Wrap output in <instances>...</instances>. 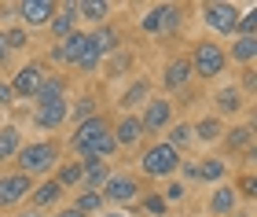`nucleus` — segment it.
<instances>
[{
	"mask_svg": "<svg viewBox=\"0 0 257 217\" xmlns=\"http://www.w3.org/2000/svg\"><path fill=\"white\" fill-rule=\"evenodd\" d=\"M15 158H19V169L22 173H44V169H52L55 162H59V147L55 144H26V147H19L15 151Z\"/></svg>",
	"mask_w": 257,
	"mask_h": 217,
	"instance_id": "f257e3e1",
	"label": "nucleus"
},
{
	"mask_svg": "<svg viewBox=\"0 0 257 217\" xmlns=\"http://www.w3.org/2000/svg\"><path fill=\"white\" fill-rule=\"evenodd\" d=\"M63 55L66 63H74L77 70H96L103 55L96 52V44H92V37H85V33H70L66 44H63Z\"/></svg>",
	"mask_w": 257,
	"mask_h": 217,
	"instance_id": "f03ea898",
	"label": "nucleus"
},
{
	"mask_svg": "<svg viewBox=\"0 0 257 217\" xmlns=\"http://www.w3.org/2000/svg\"><path fill=\"white\" fill-rule=\"evenodd\" d=\"M140 166H144V173H151V177H169V173H177V166H180V151L169 147V144H155L144 155Z\"/></svg>",
	"mask_w": 257,
	"mask_h": 217,
	"instance_id": "7ed1b4c3",
	"label": "nucleus"
},
{
	"mask_svg": "<svg viewBox=\"0 0 257 217\" xmlns=\"http://www.w3.org/2000/svg\"><path fill=\"white\" fill-rule=\"evenodd\" d=\"M224 63H228V55L217 48V44H209V41H202V44H195V55H191V70L195 74H202V77H217L220 70H224Z\"/></svg>",
	"mask_w": 257,
	"mask_h": 217,
	"instance_id": "20e7f679",
	"label": "nucleus"
},
{
	"mask_svg": "<svg viewBox=\"0 0 257 217\" xmlns=\"http://www.w3.org/2000/svg\"><path fill=\"white\" fill-rule=\"evenodd\" d=\"M202 19H206V26H213L217 33H231L239 26V11L231 4H206L202 8Z\"/></svg>",
	"mask_w": 257,
	"mask_h": 217,
	"instance_id": "39448f33",
	"label": "nucleus"
},
{
	"mask_svg": "<svg viewBox=\"0 0 257 217\" xmlns=\"http://www.w3.org/2000/svg\"><path fill=\"white\" fill-rule=\"evenodd\" d=\"M26 191H33V184H30L26 173L0 177V206H15L19 199H26Z\"/></svg>",
	"mask_w": 257,
	"mask_h": 217,
	"instance_id": "423d86ee",
	"label": "nucleus"
},
{
	"mask_svg": "<svg viewBox=\"0 0 257 217\" xmlns=\"http://www.w3.org/2000/svg\"><path fill=\"white\" fill-rule=\"evenodd\" d=\"M103 133H107V122H103V118H85L77 125V133H74V151L77 155H88V147L96 144Z\"/></svg>",
	"mask_w": 257,
	"mask_h": 217,
	"instance_id": "0eeeda50",
	"label": "nucleus"
},
{
	"mask_svg": "<svg viewBox=\"0 0 257 217\" xmlns=\"http://www.w3.org/2000/svg\"><path fill=\"white\" fill-rule=\"evenodd\" d=\"M41 81H44L41 66H37V63H30V66H22V70L15 74V81H11V92H15V96H37Z\"/></svg>",
	"mask_w": 257,
	"mask_h": 217,
	"instance_id": "6e6552de",
	"label": "nucleus"
},
{
	"mask_svg": "<svg viewBox=\"0 0 257 217\" xmlns=\"http://www.w3.org/2000/svg\"><path fill=\"white\" fill-rule=\"evenodd\" d=\"M136 191H140V184L133 177H107V184H103V195L107 199H114V202H128V199H136Z\"/></svg>",
	"mask_w": 257,
	"mask_h": 217,
	"instance_id": "1a4fd4ad",
	"label": "nucleus"
},
{
	"mask_svg": "<svg viewBox=\"0 0 257 217\" xmlns=\"http://www.w3.org/2000/svg\"><path fill=\"white\" fill-rule=\"evenodd\" d=\"M19 15L26 26H41V22H48L55 15V4H48V0H26V4H19Z\"/></svg>",
	"mask_w": 257,
	"mask_h": 217,
	"instance_id": "9d476101",
	"label": "nucleus"
},
{
	"mask_svg": "<svg viewBox=\"0 0 257 217\" xmlns=\"http://www.w3.org/2000/svg\"><path fill=\"white\" fill-rule=\"evenodd\" d=\"M66 114H70V107L63 103V99H55V103H41L37 107V125H41V129H55V125L66 122Z\"/></svg>",
	"mask_w": 257,
	"mask_h": 217,
	"instance_id": "9b49d317",
	"label": "nucleus"
},
{
	"mask_svg": "<svg viewBox=\"0 0 257 217\" xmlns=\"http://www.w3.org/2000/svg\"><path fill=\"white\" fill-rule=\"evenodd\" d=\"M169 103L166 99H151L147 103V111H144V118H140V125H144V129H162V125L169 122Z\"/></svg>",
	"mask_w": 257,
	"mask_h": 217,
	"instance_id": "f8f14e48",
	"label": "nucleus"
},
{
	"mask_svg": "<svg viewBox=\"0 0 257 217\" xmlns=\"http://www.w3.org/2000/svg\"><path fill=\"white\" fill-rule=\"evenodd\" d=\"M74 22H77V4H66L63 15L52 19V33L55 37H70V33H74Z\"/></svg>",
	"mask_w": 257,
	"mask_h": 217,
	"instance_id": "ddd939ff",
	"label": "nucleus"
},
{
	"mask_svg": "<svg viewBox=\"0 0 257 217\" xmlns=\"http://www.w3.org/2000/svg\"><path fill=\"white\" fill-rule=\"evenodd\" d=\"M19 147H22L19 129H15V125H0V162H4V158H11Z\"/></svg>",
	"mask_w": 257,
	"mask_h": 217,
	"instance_id": "4468645a",
	"label": "nucleus"
},
{
	"mask_svg": "<svg viewBox=\"0 0 257 217\" xmlns=\"http://www.w3.org/2000/svg\"><path fill=\"white\" fill-rule=\"evenodd\" d=\"M140 133H144V125H140V118H125L121 125H118V129H114V140H118V147L125 144H136L140 140Z\"/></svg>",
	"mask_w": 257,
	"mask_h": 217,
	"instance_id": "2eb2a0df",
	"label": "nucleus"
},
{
	"mask_svg": "<svg viewBox=\"0 0 257 217\" xmlns=\"http://www.w3.org/2000/svg\"><path fill=\"white\" fill-rule=\"evenodd\" d=\"M188 74H191L188 59H173V63L166 66V85H169V88H184V81H188Z\"/></svg>",
	"mask_w": 257,
	"mask_h": 217,
	"instance_id": "dca6fc26",
	"label": "nucleus"
},
{
	"mask_svg": "<svg viewBox=\"0 0 257 217\" xmlns=\"http://www.w3.org/2000/svg\"><path fill=\"white\" fill-rule=\"evenodd\" d=\"M81 177H85V191H96V188H103V184H107V177H110V169L107 166H103V162H92V166H85V173H81Z\"/></svg>",
	"mask_w": 257,
	"mask_h": 217,
	"instance_id": "f3484780",
	"label": "nucleus"
},
{
	"mask_svg": "<svg viewBox=\"0 0 257 217\" xmlns=\"http://www.w3.org/2000/svg\"><path fill=\"white\" fill-rule=\"evenodd\" d=\"M209 210H213V213H231V210H235V191H231V188H217L213 199H209Z\"/></svg>",
	"mask_w": 257,
	"mask_h": 217,
	"instance_id": "a211bd4d",
	"label": "nucleus"
},
{
	"mask_svg": "<svg viewBox=\"0 0 257 217\" xmlns=\"http://www.w3.org/2000/svg\"><path fill=\"white\" fill-rule=\"evenodd\" d=\"M59 195H63V184H59V180H44V184L37 188V195H33V202H37V206H52Z\"/></svg>",
	"mask_w": 257,
	"mask_h": 217,
	"instance_id": "6ab92c4d",
	"label": "nucleus"
},
{
	"mask_svg": "<svg viewBox=\"0 0 257 217\" xmlns=\"http://www.w3.org/2000/svg\"><path fill=\"white\" fill-rule=\"evenodd\" d=\"M37 99H41V103H55V99H63V81H59V77H44L41 88H37Z\"/></svg>",
	"mask_w": 257,
	"mask_h": 217,
	"instance_id": "aec40b11",
	"label": "nucleus"
},
{
	"mask_svg": "<svg viewBox=\"0 0 257 217\" xmlns=\"http://www.w3.org/2000/svg\"><path fill=\"white\" fill-rule=\"evenodd\" d=\"M92 44H96L99 55L118 52V33H114V30H99V33H92Z\"/></svg>",
	"mask_w": 257,
	"mask_h": 217,
	"instance_id": "412c9836",
	"label": "nucleus"
},
{
	"mask_svg": "<svg viewBox=\"0 0 257 217\" xmlns=\"http://www.w3.org/2000/svg\"><path fill=\"white\" fill-rule=\"evenodd\" d=\"M107 4L103 0H85V4H77V15H85V19H92V22H103L107 19Z\"/></svg>",
	"mask_w": 257,
	"mask_h": 217,
	"instance_id": "4be33fe9",
	"label": "nucleus"
},
{
	"mask_svg": "<svg viewBox=\"0 0 257 217\" xmlns=\"http://www.w3.org/2000/svg\"><path fill=\"white\" fill-rule=\"evenodd\" d=\"M99 206H103V195H99V191H81V195H77V206H74V210H77L81 217H85V213H96Z\"/></svg>",
	"mask_w": 257,
	"mask_h": 217,
	"instance_id": "5701e85b",
	"label": "nucleus"
},
{
	"mask_svg": "<svg viewBox=\"0 0 257 217\" xmlns=\"http://www.w3.org/2000/svg\"><path fill=\"white\" fill-rule=\"evenodd\" d=\"M253 55H257V41H253V37H239V41H235V48H231V59L250 63Z\"/></svg>",
	"mask_w": 257,
	"mask_h": 217,
	"instance_id": "b1692460",
	"label": "nucleus"
},
{
	"mask_svg": "<svg viewBox=\"0 0 257 217\" xmlns=\"http://www.w3.org/2000/svg\"><path fill=\"white\" fill-rule=\"evenodd\" d=\"M220 177H224V162L220 158H206L198 166V180H220Z\"/></svg>",
	"mask_w": 257,
	"mask_h": 217,
	"instance_id": "393cba45",
	"label": "nucleus"
},
{
	"mask_svg": "<svg viewBox=\"0 0 257 217\" xmlns=\"http://www.w3.org/2000/svg\"><path fill=\"white\" fill-rule=\"evenodd\" d=\"M191 133L198 136V140H217V136H220V122H217V118H202Z\"/></svg>",
	"mask_w": 257,
	"mask_h": 217,
	"instance_id": "a878e982",
	"label": "nucleus"
},
{
	"mask_svg": "<svg viewBox=\"0 0 257 217\" xmlns=\"http://www.w3.org/2000/svg\"><path fill=\"white\" fill-rule=\"evenodd\" d=\"M217 107H220V111H224V114H235V111L242 107V96L235 92V88H224V92H220V96H217Z\"/></svg>",
	"mask_w": 257,
	"mask_h": 217,
	"instance_id": "bb28decb",
	"label": "nucleus"
},
{
	"mask_svg": "<svg viewBox=\"0 0 257 217\" xmlns=\"http://www.w3.org/2000/svg\"><path fill=\"white\" fill-rule=\"evenodd\" d=\"M144 96H147V81H136V85H133V88H128V92L121 96V107H136Z\"/></svg>",
	"mask_w": 257,
	"mask_h": 217,
	"instance_id": "cd10ccee",
	"label": "nucleus"
},
{
	"mask_svg": "<svg viewBox=\"0 0 257 217\" xmlns=\"http://www.w3.org/2000/svg\"><path fill=\"white\" fill-rule=\"evenodd\" d=\"M177 22H180V8H162V22H158V30H162V33L177 30Z\"/></svg>",
	"mask_w": 257,
	"mask_h": 217,
	"instance_id": "c85d7f7f",
	"label": "nucleus"
},
{
	"mask_svg": "<svg viewBox=\"0 0 257 217\" xmlns=\"http://www.w3.org/2000/svg\"><path fill=\"white\" fill-rule=\"evenodd\" d=\"M191 125H177V129L169 133V147H184V144H191Z\"/></svg>",
	"mask_w": 257,
	"mask_h": 217,
	"instance_id": "c756f323",
	"label": "nucleus"
},
{
	"mask_svg": "<svg viewBox=\"0 0 257 217\" xmlns=\"http://www.w3.org/2000/svg\"><path fill=\"white\" fill-rule=\"evenodd\" d=\"M81 173H85V166H81V162L66 166L63 173H59V184H63V188H66V184H77V180H81Z\"/></svg>",
	"mask_w": 257,
	"mask_h": 217,
	"instance_id": "7c9ffc66",
	"label": "nucleus"
},
{
	"mask_svg": "<svg viewBox=\"0 0 257 217\" xmlns=\"http://www.w3.org/2000/svg\"><path fill=\"white\" fill-rule=\"evenodd\" d=\"M250 136H253V129H250V125H242V129H231L228 144H231V147H246V144H250Z\"/></svg>",
	"mask_w": 257,
	"mask_h": 217,
	"instance_id": "2f4dec72",
	"label": "nucleus"
},
{
	"mask_svg": "<svg viewBox=\"0 0 257 217\" xmlns=\"http://www.w3.org/2000/svg\"><path fill=\"white\" fill-rule=\"evenodd\" d=\"M4 44H8V48H26V30H8Z\"/></svg>",
	"mask_w": 257,
	"mask_h": 217,
	"instance_id": "473e14b6",
	"label": "nucleus"
},
{
	"mask_svg": "<svg viewBox=\"0 0 257 217\" xmlns=\"http://www.w3.org/2000/svg\"><path fill=\"white\" fill-rule=\"evenodd\" d=\"M158 22H162V8H155V11H147V15H144V30L147 33H158Z\"/></svg>",
	"mask_w": 257,
	"mask_h": 217,
	"instance_id": "72a5a7b5",
	"label": "nucleus"
},
{
	"mask_svg": "<svg viewBox=\"0 0 257 217\" xmlns=\"http://www.w3.org/2000/svg\"><path fill=\"white\" fill-rule=\"evenodd\" d=\"M92 111H96V103H92L88 96H85V99H77V107H74V114H77L81 122H85V118H92Z\"/></svg>",
	"mask_w": 257,
	"mask_h": 217,
	"instance_id": "f704fd0d",
	"label": "nucleus"
},
{
	"mask_svg": "<svg viewBox=\"0 0 257 217\" xmlns=\"http://www.w3.org/2000/svg\"><path fill=\"white\" fill-rule=\"evenodd\" d=\"M144 210H147V213H166V199L147 195V199H144Z\"/></svg>",
	"mask_w": 257,
	"mask_h": 217,
	"instance_id": "c9c22d12",
	"label": "nucleus"
},
{
	"mask_svg": "<svg viewBox=\"0 0 257 217\" xmlns=\"http://www.w3.org/2000/svg\"><path fill=\"white\" fill-rule=\"evenodd\" d=\"M253 26H257V19H253V15H242L235 30H242V37H253Z\"/></svg>",
	"mask_w": 257,
	"mask_h": 217,
	"instance_id": "e433bc0d",
	"label": "nucleus"
},
{
	"mask_svg": "<svg viewBox=\"0 0 257 217\" xmlns=\"http://www.w3.org/2000/svg\"><path fill=\"white\" fill-rule=\"evenodd\" d=\"M184 195H188L184 184H169V188H166V199H169V202H177V199H184Z\"/></svg>",
	"mask_w": 257,
	"mask_h": 217,
	"instance_id": "4c0bfd02",
	"label": "nucleus"
},
{
	"mask_svg": "<svg viewBox=\"0 0 257 217\" xmlns=\"http://www.w3.org/2000/svg\"><path fill=\"white\" fill-rule=\"evenodd\" d=\"M11 99H15V92H11V85H4V81H0V107H8Z\"/></svg>",
	"mask_w": 257,
	"mask_h": 217,
	"instance_id": "58836bf2",
	"label": "nucleus"
},
{
	"mask_svg": "<svg viewBox=\"0 0 257 217\" xmlns=\"http://www.w3.org/2000/svg\"><path fill=\"white\" fill-rule=\"evenodd\" d=\"M239 188H242V195H257V180H253V177H242Z\"/></svg>",
	"mask_w": 257,
	"mask_h": 217,
	"instance_id": "ea45409f",
	"label": "nucleus"
},
{
	"mask_svg": "<svg viewBox=\"0 0 257 217\" xmlns=\"http://www.w3.org/2000/svg\"><path fill=\"white\" fill-rule=\"evenodd\" d=\"M125 66H128V55H118V59H114V63H110V77H114V74H118V70H125Z\"/></svg>",
	"mask_w": 257,
	"mask_h": 217,
	"instance_id": "a19ab883",
	"label": "nucleus"
},
{
	"mask_svg": "<svg viewBox=\"0 0 257 217\" xmlns=\"http://www.w3.org/2000/svg\"><path fill=\"white\" fill-rule=\"evenodd\" d=\"M8 59V44H4V33H0V63Z\"/></svg>",
	"mask_w": 257,
	"mask_h": 217,
	"instance_id": "79ce46f5",
	"label": "nucleus"
},
{
	"mask_svg": "<svg viewBox=\"0 0 257 217\" xmlns=\"http://www.w3.org/2000/svg\"><path fill=\"white\" fill-rule=\"evenodd\" d=\"M19 217H44L41 210H26V213H19Z\"/></svg>",
	"mask_w": 257,
	"mask_h": 217,
	"instance_id": "37998d69",
	"label": "nucleus"
},
{
	"mask_svg": "<svg viewBox=\"0 0 257 217\" xmlns=\"http://www.w3.org/2000/svg\"><path fill=\"white\" fill-rule=\"evenodd\" d=\"M59 217H81V213H77V210H63Z\"/></svg>",
	"mask_w": 257,
	"mask_h": 217,
	"instance_id": "c03bdc74",
	"label": "nucleus"
},
{
	"mask_svg": "<svg viewBox=\"0 0 257 217\" xmlns=\"http://www.w3.org/2000/svg\"><path fill=\"white\" fill-rule=\"evenodd\" d=\"M107 217H125V213H107Z\"/></svg>",
	"mask_w": 257,
	"mask_h": 217,
	"instance_id": "a18cd8bd",
	"label": "nucleus"
}]
</instances>
